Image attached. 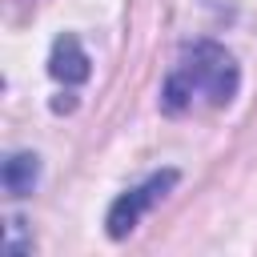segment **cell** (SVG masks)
Returning <instances> with one entry per match:
<instances>
[{
    "instance_id": "6da1fadb",
    "label": "cell",
    "mask_w": 257,
    "mask_h": 257,
    "mask_svg": "<svg viewBox=\"0 0 257 257\" xmlns=\"http://www.w3.org/2000/svg\"><path fill=\"white\" fill-rule=\"evenodd\" d=\"M237 88H241V68L233 60V52L217 40H193V44H185L181 60L165 76L161 108L169 116L193 108V100H205V104L221 108L237 96Z\"/></svg>"
},
{
    "instance_id": "7a4b0ae2",
    "label": "cell",
    "mask_w": 257,
    "mask_h": 257,
    "mask_svg": "<svg viewBox=\"0 0 257 257\" xmlns=\"http://www.w3.org/2000/svg\"><path fill=\"white\" fill-rule=\"evenodd\" d=\"M181 181V173L177 169H161V173H153L149 181H141V185H133L128 193H120L112 205H108V213H104V229H108V237L112 241H124L137 225H141V217L173 189Z\"/></svg>"
},
{
    "instance_id": "3957f363",
    "label": "cell",
    "mask_w": 257,
    "mask_h": 257,
    "mask_svg": "<svg viewBox=\"0 0 257 257\" xmlns=\"http://www.w3.org/2000/svg\"><path fill=\"white\" fill-rule=\"evenodd\" d=\"M48 72H52L60 84H80V80H88L92 60H88L84 44H80L72 32H64V36H56V40H52V52H48Z\"/></svg>"
},
{
    "instance_id": "277c9868",
    "label": "cell",
    "mask_w": 257,
    "mask_h": 257,
    "mask_svg": "<svg viewBox=\"0 0 257 257\" xmlns=\"http://www.w3.org/2000/svg\"><path fill=\"white\" fill-rule=\"evenodd\" d=\"M0 177H4L8 197H28L36 189V181H40V157L36 153H12L4 161V173Z\"/></svg>"
}]
</instances>
